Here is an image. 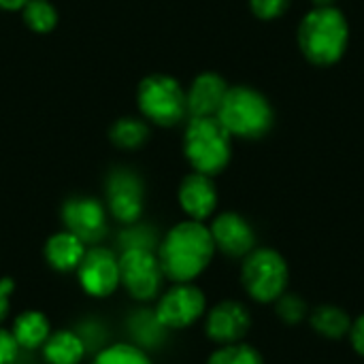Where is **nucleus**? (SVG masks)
<instances>
[{
	"label": "nucleus",
	"instance_id": "obj_1",
	"mask_svg": "<svg viewBox=\"0 0 364 364\" xmlns=\"http://www.w3.org/2000/svg\"><path fill=\"white\" fill-rule=\"evenodd\" d=\"M215 243L211 230L196 220L179 222L158 247V260L166 279L175 284L194 282L211 262Z\"/></svg>",
	"mask_w": 364,
	"mask_h": 364
},
{
	"label": "nucleus",
	"instance_id": "obj_2",
	"mask_svg": "<svg viewBox=\"0 0 364 364\" xmlns=\"http://www.w3.org/2000/svg\"><path fill=\"white\" fill-rule=\"evenodd\" d=\"M350 41V28L337 6H314L299 26V47L316 66L337 64Z\"/></svg>",
	"mask_w": 364,
	"mask_h": 364
},
{
	"label": "nucleus",
	"instance_id": "obj_3",
	"mask_svg": "<svg viewBox=\"0 0 364 364\" xmlns=\"http://www.w3.org/2000/svg\"><path fill=\"white\" fill-rule=\"evenodd\" d=\"M230 136L260 139L273 126L271 102L247 85L228 87V94L215 115Z\"/></svg>",
	"mask_w": 364,
	"mask_h": 364
},
{
	"label": "nucleus",
	"instance_id": "obj_4",
	"mask_svg": "<svg viewBox=\"0 0 364 364\" xmlns=\"http://www.w3.org/2000/svg\"><path fill=\"white\" fill-rule=\"evenodd\" d=\"M183 147L192 168L209 177L222 173L232 154L230 134L218 117H192L186 130Z\"/></svg>",
	"mask_w": 364,
	"mask_h": 364
},
{
	"label": "nucleus",
	"instance_id": "obj_5",
	"mask_svg": "<svg viewBox=\"0 0 364 364\" xmlns=\"http://www.w3.org/2000/svg\"><path fill=\"white\" fill-rule=\"evenodd\" d=\"M288 264L284 256L271 247L252 250L243 258L241 284L258 303H275L288 288Z\"/></svg>",
	"mask_w": 364,
	"mask_h": 364
},
{
	"label": "nucleus",
	"instance_id": "obj_6",
	"mask_svg": "<svg viewBox=\"0 0 364 364\" xmlns=\"http://www.w3.org/2000/svg\"><path fill=\"white\" fill-rule=\"evenodd\" d=\"M136 98L143 115L160 126H175L188 113V96L179 81L168 75L145 77Z\"/></svg>",
	"mask_w": 364,
	"mask_h": 364
},
{
	"label": "nucleus",
	"instance_id": "obj_7",
	"mask_svg": "<svg viewBox=\"0 0 364 364\" xmlns=\"http://www.w3.org/2000/svg\"><path fill=\"white\" fill-rule=\"evenodd\" d=\"M162 267L158 254L147 247H128L119 256V284L134 301L149 303L162 288Z\"/></svg>",
	"mask_w": 364,
	"mask_h": 364
},
{
	"label": "nucleus",
	"instance_id": "obj_8",
	"mask_svg": "<svg viewBox=\"0 0 364 364\" xmlns=\"http://www.w3.org/2000/svg\"><path fill=\"white\" fill-rule=\"evenodd\" d=\"M207 299L194 284H175L158 299L156 318L166 331H181L205 316Z\"/></svg>",
	"mask_w": 364,
	"mask_h": 364
},
{
	"label": "nucleus",
	"instance_id": "obj_9",
	"mask_svg": "<svg viewBox=\"0 0 364 364\" xmlns=\"http://www.w3.org/2000/svg\"><path fill=\"white\" fill-rule=\"evenodd\" d=\"M77 277L90 296L107 299L119 288V258L111 250L92 247L77 267Z\"/></svg>",
	"mask_w": 364,
	"mask_h": 364
},
{
	"label": "nucleus",
	"instance_id": "obj_10",
	"mask_svg": "<svg viewBox=\"0 0 364 364\" xmlns=\"http://www.w3.org/2000/svg\"><path fill=\"white\" fill-rule=\"evenodd\" d=\"M62 222L66 230L79 237L85 245H94L107 235V213L96 198H68L62 207Z\"/></svg>",
	"mask_w": 364,
	"mask_h": 364
},
{
	"label": "nucleus",
	"instance_id": "obj_11",
	"mask_svg": "<svg viewBox=\"0 0 364 364\" xmlns=\"http://www.w3.org/2000/svg\"><path fill=\"white\" fill-rule=\"evenodd\" d=\"M107 205L115 220L134 224L143 213V181L126 168L113 171L107 181Z\"/></svg>",
	"mask_w": 364,
	"mask_h": 364
},
{
	"label": "nucleus",
	"instance_id": "obj_12",
	"mask_svg": "<svg viewBox=\"0 0 364 364\" xmlns=\"http://www.w3.org/2000/svg\"><path fill=\"white\" fill-rule=\"evenodd\" d=\"M252 328L250 309L239 301H222L218 303L205 320V333L211 341L220 346L241 343L243 337Z\"/></svg>",
	"mask_w": 364,
	"mask_h": 364
},
{
	"label": "nucleus",
	"instance_id": "obj_13",
	"mask_svg": "<svg viewBox=\"0 0 364 364\" xmlns=\"http://www.w3.org/2000/svg\"><path fill=\"white\" fill-rule=\"evenodd\" d=\"M211 237L215 250L230 258H245L252 250H256V235L252 224L239 213L226 211L220 213L211 224Z\"/></svg>",
	"mask_w": 364,
	"mask_h": 364
},
{
	"label": "nucleus",
	"instance_id": "obj_14",
	"mask_svg": "<svg viewBox=\"0 0 364 364\" xmlns=\"http://www.w3.org/2000/svg\"><path fill=\"white\" fill-rule=\"evenodd\" d=\"M179 205L190 220L203 222L213 215L218 207V190L209 175L192 173L179 186Z\"/></svg>",
	"mask_w": 364,
	"mask_h": 364
},
{
	"label": "nucleus",
	"instance_id": "obj_15",
	"mask_svg": "<svg viewBox=\"0 0 364 364\" xmlns=\"http://www.w3.org/2000/svg\"><path fill=\"white\" fill-rule=\"evenodd\" d=\"M226 94H228V85L220 75L203 73L192 81L190 92L186 94L188 113L192 117H215Z\"/></svg>",
	"mask_w": 364,
	"mask_h": 364
},
{
	"label": "nucleus",
	"instance_id": "obj_16",
	"mask_svg": "<svg viewBox=\"0 0 364 364\" xmlns=\"http://www.w3.org/2000/svg\"><path fill=\"white\" fill-rule=\"evenodd\" d=\"M85 252H87L85 243L79 237H75L73 232H68V230L51 235L47 239V243H45V250H43L47 264L53 271H60V273L77 271V267L81 264Z\"/></svg>",
	"mask_w": 364,
	"mask_h": 364
},
{
	"label": "nucleus",
	"instance_id": "obj_17",
	"mask_svg": "<svg viewBox=\"0 0 364 364\" xmlns=\"http://www.w3.org/2000/svg\"><path fill=\"white\" fill-rule=\"evenodd\" d=\"M87 346L83 337L73 331L51 333L43 346V358L47 364H81L85 358Z\"/></svg>",
	"mask_w": 364,
	"mask_h": 364
},
{
	"label": "nucleus",
	"instance_id": "obj_18",
	"mask_svg": "<svg viewBox=\"0 0 364 364\" xmlns=\"http://www.w3.org/2000/svg\"><path fill=\"white\" fill-rule=\"evenodd\" d=\"M13 337L19 348L23 350H36L43 348L45 341L51 335V324L43 311H23L13 320Z\"/></svg>",
	"mask_w": 364,
	"mask_h": 364
},
{
	"label": "nucleus",
	"instance_id": "obj_19",
	"mask_svg": "<svg viewBox=\"0 0 364 364\" xmlns=\"http://www.w3.org/2000/svg\"><path fill=\"white\" fill-rule=\"evenodd\" d=\"M307 318H309L311 328L324 339H335L337 341V339L348 337L350 331H352L350 316L337 305H320Z\"/></svg>",
	"mask_w": 364,
	"mask_h": 364
},
{
	"label": "nucleus",
	"instance_id": "obj_20",
	"mask_svg": "<svg viewBox=\"0 0 364 364\" xmlns=\"http://www.w3.org/2000/svg\"><path fill=\"white\" fill-rule=\"evenodd\" d=\"M128 328H130L132 337L145 348L160 346L164 341V333H166V328L158 322L156 311H149V309H141V311L132 314Z\"/></svg>",
	"mask_w": 364,
	"mask_h": 364
},
{
	"label": "nucleus",
	"instance_id": "obj_21",
	"mask_svg": "<svg viewBox=\"0 0 364 364\" xmlns=\"http://www.w3.org/2000/svg\"><path fill=\"white\" fill-rule=\"evenodd\" d=\"M149 136V130L147 126L141 122V119H134V117H124V119H117L111 128V141L117 145V147H124V149H136L141 147Z\"/></svg>",
	"mask_w": 364,
	"mask_h": 364
},
{
	"label": "nucleus",
	"instance_id": "obj_22",
	"mask_svg": "<svg viewBox=\"0 0 364 364\" xmlns=\"http://www.w3.org/2000/svg\"><path fill=\"white\" fill-rule=\"evenodd\" d=\"M23 21L28 23L30 30L45 34L55 28L58 11L47 0H28V4L23 6Z\"/></svg>",
	"mask_w": 364,
	"mask_h": 364
},
{
	"label": "nucleus",
	"instance_id": "obj_23",
	"mask_svg": "<svg viewBox=\"0 0 364 364\" xmlns=\"http://www.w3.org/2000/svg\"><path fill=\"white\" fill-rule=\"evenodd\" d=\"M92 364H151V360L139 346L117 343L100 350Z\"/></svg>",
	"mask_w": 364,
	"mask_h": 364
},
{
	"label": "nucleus",
	"instance_id": "obj_24",
	"mask_svg": "<svg viewBox=\"0 0 364 364\" xmlns=\"http://www.w3.org/2000/svg\"><path fill=\"white\" fill-rule=\"evenodd\" d=\"M207 364H264L258 350L245 343H230L215 350Z\"/></svg>",
	"mask_w": 364,
	"mask_h": 364
},
{
	"label": "nucleus",
	"instance_id": "obj_25",
	"mask_svg": "<svg viewBox=\"0 0 364 364\" xmlns=\"http://www.w3.org/2000/svg\"><path fill=\"white\" fill-rule=\"evenodd\" d=\"M275 311H277L279 320L286 322V324H299V322H303V320L309 316L305 301H303L301 296L288 294V292H284V294L275 301Z\"/></svg>",
	"mask_w": 364,
	"mask_h": 364
},
{
	"label": "nucleus",
	"instance_id": "obj_26",
	"mask_svg": "<svg viewBox=\"0 0 364 364\" xmlns=\"http://www.w3.org/2000/svg\"><path fill=\"white\" fill-rule=\"evenodd\" d=\"M250 6L260 19H275L290 6V0H250Z\"/></svg>",
	"mask_w": 364,
	"mask_h": 364
},
{
	"label": "nucleus",
	"instance_id": "obj_27",
	"mask_svg": "<svg viewBox=\"0 0 364 364\" xmlns=\"http://www.w3.org/2000/svg\"><path fill=\"white\" fill-rule=\"evenodd\" d=\"M119 243H122V250H128V247H147V250H151L156 239L149 232V228L139 226V228H130L126 235H122Z\"/></svg>",
	"mask_w": 364,
	"mask_h": 364
},
{
	"label": "nucleus",
	"instance_id": "obj_28",
	"mask_svg": "<svg viewBox=\"0 0 364 364\" xmlns=\"http://www.w3.org/2000/svg\"><path fill=\"white\" fill-rule=\"evenodd\" d=\"M19 346L13 337V333L0 328V364H15Z\"/></svg>",
	"mask_w": 364,
	"mask_h": 364
},
{
	"label": "nucleus",
	"instance_id": "obj_29",
	"mask_svg": "<svg viewBox=\"0 0 364 364\" xmlns=\"http://www.w3.org/2000/svg\"><path fill=\"white\" fill-rule=\"evenodd\" d=\"M13 290H15V284H13V279L11 277H2L0 279V322L6 318V314H9V307H11V294H13Z\"/></svg>",
	"mask_w": 364,
	"mask_h": 364
},
{
	"label": "nucleus",
	"instance_id": "obj_30",
	"mask_svg": "<svg viewBox=\"0 0 364 364\" xmlns=\"http://www.w3.org/2000/svg\"><path fill=\"white\" fill-rule=\"evenodd\" d=\"M350 339H352V348L356 350V354L364 358V314L356 322H352Z\"/></svg>",
	"mask_w": 364,
	"mask_h": 364
},
{
	"label": "nucleus",
	"instance_id": "obj_31",
	"mask_svg": "<svg viewBox=\"0 0 364 364\" xmlns=\"http://www.w3.org/2000/svg\"><path fill=\"white\" fill-rule=\"evenodd\" d=\"M28 4V0H0V9L4 11H17V9H23Z\"/></svg>",
	"mask_w": 364,
	"mask_h": 364
},
{
	"label": "nucleus",
	"instance_id": "obj_32",
	"mask_svg": "<svg viewBox=\"0 0 364 364\" xmlns=\"http://www.w3.org/2000/svg\"><path fill=\"white\" fill-rule=\"evenodd\" d=\"M316 6H335V0H314Z\"/></svg>",
	"mask_w": 364,
	"mask_h": 364
}]
</instances>
